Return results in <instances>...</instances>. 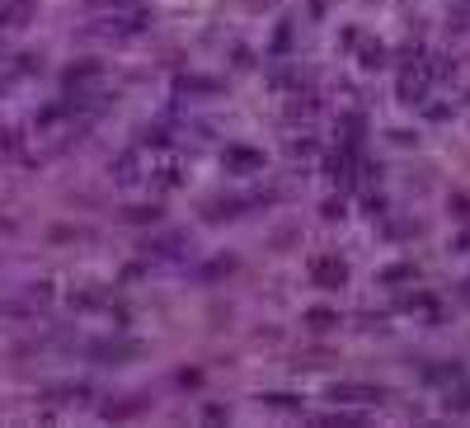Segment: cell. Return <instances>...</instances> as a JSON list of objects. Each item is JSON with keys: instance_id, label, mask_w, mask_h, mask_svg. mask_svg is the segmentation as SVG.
I'll return each instance as SVG.
<instances>
[{"instance_id": "obj_4", "label": "cell", "mask_w": 470, "mask_h": 428, "mask_svg": "<svg viewBox=\"0 0 470 428\" xmlns=\"http://www.w3.org/2000/svg\"><path fill=\"white\" fill-rule=\"evenodd\" d=\"M334 396H344V400H376L381 391H358V386H344V391H334Z\"/></svg>"}, {"instance_id": "obj_1", "label": "cell", "mask_w": 470, "mask_h": 428, "mask_svg": "<svg viewBox=\"0 0 470 428\" xmlns=\"http://www.w3.org/2000/svg\"><path fill=\"white\" fill-rule=\"evenodd\" d=\"M146 29V10H127V15H109V19H99L94 24V33H109V38H127V33H141Z\"/></svg>"}, {"instance_id": "obj_5", "label": "cell", "mask_w": 470, "mask_h": 428, "mask_svg": "<svg viewBox=\"0 0 470 428\" xmlns=\"http://www.w3.org/2000/svg\"><path fill=\"white\" fill-rule=\"evenodd\" d=\"M452 405H456V410H470V391H461V396H452Z\"/></svg>"}, {"instance_id": "obj_2", "label": "cell", "mask_w": 470, "mask_h": 428, "mask_svg": "<svg viewBox=\"0 0 470 428\" xmlns=\"http://www.w3.org/2000/svg\"><path fill=\"white\" fill-rule=\"evenodd\" d=\"M259 151H250V146H231V151H226V165H231V170H240V175H250V170H259Z\"/></svg>"}, {"instance_id": "obj_3", "label": "cell", "mask_w": 470, "mask_h": 428, "mask_svg": "<svg viewBox=\"0 0 470 428\" xmlns=\"http://www.w3.org/2000/svg\"><path fill=\"white\" fill-rule=\"evenodd\" d=\"M315 278H320V283H344V259H320V264H315Z\"/></svg>"}]
</instances>
